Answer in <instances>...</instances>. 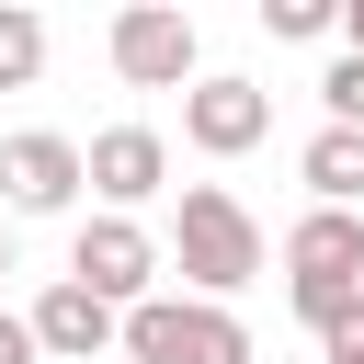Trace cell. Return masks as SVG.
I'll return each instance as SVG.
<instances>
[{
  "instance_id": "cell-7",
  "label": "cell",
  "mask_w": 364,
  "mask_h": 364,
  "mask_svg": "<svg viewBox=\"0 0 364 364\" xmlns=\"http://www.w3.org/2000/svg\"><path fill=\"white\" fill-rule=\"evenodd\" d=\"M262 136H273V91H262V80L205 68V80L182 91V148H205V159H250Z\"/></svg>"
},
{
  "instance_id": "cell-16",
  "label": "cell",
  "mask_w": 364,
  "mask_h": 364,
  "mask_svg": "<svg viewBox=\"0 0 364 364\" xmlns=\"http://www.w3.org/2000/svg\"><path fill=\"white\" fill-rule=\"evenodd\" d=\"M341 46H353V57H364V0H353V11H341Z\"/></svg>"
},
{
  "instance_id": "cell-2",
  "label": "cell",
  "mask_w": 364,
  "mask_h": 364,
  "mask_svg": "<svg viewBox=\"0 0 364 364\" xmlns=\"http://www.w3.org/2000/svg\"><path fill=\"white\" fill-rule=\"evenodd\" d=\"M284 307H296L318 341L364 307V216H353V205H307V216L284 228Z\"/></svg>"
},
{
  "instance_id": "cell-11",
  "label": "cell",
  "mask_w": 364,
  "mask_h": 364,
  "mask_svg": "<svg viewBox=\"0 0 364 364\" xmlns=\"http://www.w3.org/2000/svg\"><path fill=\"white\" fill-rule=\"evenodd\" d=\"M34 68H46V23L34 11H0V91H23Z\"/></svg>"
},
{
  "instance_id": "cell-15",
  "label": "cell",
  "mask_w": 364,
  "mask_h": 364,
  "mask_svg": "<svg viewBox=\"0 0 364 364\" xmlns=\"http://www.w3.org/2000/svg\"><path fill=\"white\" fill-rule=\"evenodd\" d=\"M318 364H364V307H353V318H341V330L318 341Z\"/></svg>"
},
{
  "instance_id": "cell-5",
  "label": "cell",
  "mask_w": 364,
  "mask_h": 364,
  "mask_svg": "<svg viewBox=\"0 0 364 364\" xmlns=\"http://www.w3.org/2000/svg\"><path fill=\"white\" fill-rule=\"evenodd\" d=\"M125 364H250V318L205 296H148L125 318Z\"/></svg>"
},
{
  "instance_id": "cell-6",
  "label": "cell",
  "mask_w": 364,
  "mask_h": 364,
  "mask_svg": "<svg viewBox=\"0 0 364 364\" xmlns=\"http://www.w3.org/2000/svg\"><path fill=\"white\" fill-rule=\"evenodd\" d=\"M91 193V148L57 136V125H23L0 136V216H68Z\"/></svg>"
},
{
  "instance_id": "cell-1",
  "label": "cell",
  "mask_w": 364,
  "mask_h": 364,
  "mask_svg": "<svg viewBox=\"0 0 364 364\" xmlns=\"http://www.w3.org/2000/svg\"><path fill=\"white\" fill-rule=\"evenodd\" d=\"M262 262H273L262 216H250L228 182H182V216H171V273H182L205 307H228L239 284H262Z\"/></svg>"
},
{
  "instance_id": "cell-3",
  "label": "cell",
  "mask_w": 364,
  "mask_h": 364,
  "mask_svg": "<svg viewBox=\"0 0 364 364\" xmlns=\"http://www.w3.org/2000/svg\"><path fill=\"white\" fill-rule=\"evenodd\" d=\"M159 273H171V239H159L148 216H102V205H91V216L68 228V284H91L102 307H125V318H136L148 296H171Z\"/></svg>"
},
{
  "instance_id": "cell-13",
  "label": "cell",
  "mask_w": 364,
  "mask_h": 364,
  "mask_svg": "<svg viewBox=\"0 0 364 364\" xmlns=\"http://www.w3.org/2000/svg\"><path fill=\"white\" fill-rule=\"evenodd\" d=\"M318 102H330V125H364V57H353V46L318 68Z\"/></svg>"
},
{
  "instance_id": "cell-4",
  "label": "cell",
  "mask_w": 364,
  "mask_h": 364,
  "mask_svg": "<svg viewBox=\"0 0 364 364\" xmlns=\"http://www.w3.org/2000/svg\"><path fill=\"white\" fill-rule=\"evenodd\" d=\"M102 57H114L125 91H193L205 80V34H193L182 0H125L114 34H102Z\"/></svg>"
},
{
  "instance_id": "cell-8",
  "label": "cell",
  "mask_w": 364,
  "mask_h": 364,
  "mask_svg": "<svg viewBox=\"0 0 364 364\" xmlns=\"http://www.w3.org/2000/svg\"><path fill=\"white\" fill-rule=\"evenodd\" d=\"M159 193H171V136L159 125H102L91 136V205L102 216H136Z\"/></svg>"
},
{
  "instance_id": "cell-14",
  "label": "cell",
  "mask_w": 364,
  "mask_h": 364,
  "mask_svg": "<svg viewBox=\"0 0 364 364\" xmlns=\"http://www.w3.org/2000/svg\"><path fill=\"white\" fill-rule=\"evenodd\" d=\"M0 364H46V341H34V318H23V307H0Z\"/></svg>"
},
{
  "instance_id": "cell-12",
  "label": "cell",
  "mask_w": 364,
  "mask_h": 364,
  "mask_svg": "<svg viewBox=\"0 0 364 364\" xmlns=\"http://www.w3.org/2000/svg\"><path fill=\"white\" fill-rule=\"evenodd\" d=\"M262 34H284V46H318V34H341V11H330V0H262Z\"/></svg>"
},
{
  "instance_id": "cell-10",
  "label": "cell",
  "mask_w": 364,
  "mask_h": 364,
  "mask_svg": "<svg viewBox=\"0 0 364 364\" xmlns=\"http://www.w3.org/2000/svg\"><path fill=\"white\" fill-rule=\"evenodd\" d=\"M296 182H307V205H353L364 216V125H318L296 148Z\"/></svg>"
},
{
  "instance_id": "cell-17",
  "label": "cell",
  "mask_w": 364,
  "mask_h": 364,
  "mask_svg": "<svg viewBox=\"0 0 364 364\" xmlns=\"http://www.w3.org/2000/svg\"><path fill=\"white\" fill-rule=\"evenodd\" d=\"M0 273H11V216H0Z\"/></svg>"
},
{
  "instance_id": "cell-9",
  "label": "cell",
  "mask_w": 364,
  "mask_h": 364,
  "mask_svg": "<svg viewBox=\"0 0 364 364\" xmlns=\"http://www.w3.org/2000/svg\"><path fill=\"white\" fill-rule=\"evenodd\" d=\"M23 318H34L46 364H102V353H125V307H102V296H91V284H68V273H57Z\"/></svg>"
}]
</instances>
